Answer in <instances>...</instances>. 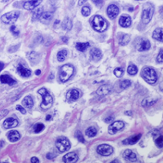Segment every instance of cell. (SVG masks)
<instances>
[{"label": "cell", "mask_w": 163, "mask_h": 163, "mask_svg": "<svg viewBox=\"0 0 163 163\" xmlns=\"http://www.w3.org/2000/svg\"><path fill=\"white\" fill-rule=\"evenodd\" d=\"M38 94H40L42 95V97H43V101H42V103L40 104V108L43 110L46 111V110L49 109L52 106V104H53V98L50 95V93L47 91V89L44 87L39 89L38 91Z\"/></svg>", "instance_id": "obj_1"}, {"label": "cell", "mask_w": 163, "mask_h": 163, "mask_svg": "<svg viewBox=\"0 0 163 163\" xmlns=\"http://www.w3.org/2000/svg\"><path fill=\"white\" fill-rule=\"evenodd\" d=\"M141 76L149 84H155L158 78L156 71L151 67H144L141 71Z\"/></svg>", "instance_id": "obj_2"}, {"label": "cell", "mask_w": 163, "mask_h": 163, "mask_svg": "<svg viewBox=\"0 0 163 163\" xmlns=\"http://www.w3.org/2000/svg\"><path fill=\"white\" fill-rule=\"evenodd\" d=\"M153 12L154 8L151 2H145L144 4V7H143V11H142V23L144 24V25L149 24L152 20V18H153Z\"/></svg>", "instance_id": "obj_3"}, {"label": "cell", "mask_w": 163, "mask_h": 163, "mask_svg": "<svg viewBox=\"0 0 163 163\" xmlns=\"http://www.w3.org/2000/svg\"><path fill=\"white\" fill-rule=\"evenodd\" d=\"M73 73H74V67L72 64H64L60 69V80L61 81L62 83H66L73 75Z\"/></svg>", "instance_id": "obj_4"}, {"label": "cell", "mask_w": 163, "mask_h": 163, "mask_svg": "<svg viewBox=\"0 0 163 163\" xmlns=\"http://www.w3.org/2000/svg\"><path fill=\"white\" fill-rule=\"evenodd\" d=\"M91 25H92V28L95 30L99 32V33H102L108 29L109 25H108L106 20L104 19L103 17L99 16V15H97V16H95L94 18H93Z\"/></svg>", "instance_id": "obj_5"}, {"label": "cell", "mask_w": 163, "mask_h": 163, "mask_svg": "<svg viewBox=\"0 0 163 163\" xmlns=\"http://www.w3.org/2000/svg\"><path fill=\"white\" fill-rule=\"evenodd\" d=\"M20 17L19 11H12V12L5 13L1 17V21L5 24H13L17 21Z\"/></svg>", "instance_id": "obj_6"}, {"label": "cell", "mask_w": 163, "mask_h": 163, "mask_svg": "<svg viewBox=\"0 0 163 163\" xmlns=\"http://www.w3.org/2000/svg\"><path fill=\"white\" fill-rule=\"evenodd\" d=\"M56 146L60 153H64L70 149L71 144L69 140L65 137L58 138L56 141Z\"/></svg>", "instance_id": "obj_7"}, {"label": "cell", "mask_w": 163, "mask_h": 163, "mask_svg": "<svg viewBox=\"0 0 163 163\" xmlns=\"http://www.w3.org/2000/svg\"><path fill=\"white\" fill-rule=\"evenodd\" d=\"M97 153L102 156H110L114 153V149L113 147L109 145V144H101L97 147Z\"/></svg>", "instance_id": "obj_8"}, {"label": "cell", "mask_w": 163, "mask_h": 163, "mask_svg": "<svg viewBox=\"0 0 163 163\" xmlns=\"http://www.w3.org/2000/svg\"><path fill=\"white\" fill-rule=\"evenodd\" d=\"M124 122L122 121H116L112 123L109 127V133L110 135H115L118 131H120L124 128Z\"/></svg>", "instance_id": "obj_9"}, {"label": "cell", "mask_w": 163, "mask_h": 163, "mask_svg": "<svg viewBox=\"0 0 163 163\" xmlns=\"http://www.w3.org/2000/svg\"><path fill=\"white\" fill-rule=\"evenodd\" d=\"M119 14V8L116 4H110L107 8V15L110 19H115Z\"/></svg>", "instance_id": "obj_10"}, {"label": "cell", "mask_w": 163, "mask_h": 163, "mask_svg": "<svg viewBox=\"0 0 163 163\" xmlns=\"http://www.w3.org/2000/svg\"><path fill=\"white\" fill-rule=\"evenodd\" d=\"M112 91H113V86L110 84H105L98 88V90L96 91V94L99 96H104L111 93Z\"/></svg>", "instance_id": "obj_11"}, {"label": "cell", "mask_w": 163, "mask_h": 163, "mask_svg": "<svg viewBox=\"0 0 163 163\" xmlns=\"http://www.w3.org/2000/svg\"><path fill=\"white\" fill-rule=\"evenodd\" d=\"M151 47V44L149 43V40H147L145 38H141L136 44V48L140 52H144L149 50Z\"/></svg>", "instance_id": "obj_12"}, {"label": "cell", "mask_w": 163, "mask_h": 163, "mask_svg": "<svg viewBox=\"0 0 163 163\" xmlns=\"http://www.w3.org/2000/svg\"><path fill=\"white\" fill-rule=\"evenodd\" d=\"M79 97H80V92L77 89H70L66 94V99L69 102L75 101Z\"/></svg>", "instance_id": "obj_13"}, {"label": "cell", "mask_w": 163, "mask_h": 163, "mask_svg": "<svg viewBox=\"0 0 163 163\" xmlns=\"http://www.w3.org/2000/svg\"><path fill=\"white\" fill-rule=\"evenodd\" d=\"M18 124H19V122H18V120H17V119H16V118H9L6 119V120L3 122L2 126H3L5 129H10V128L17 127Z\"/></svg>", "instance_id": "obj_14"}, {"label": "cell", "mask_w": 163, "mask_h": 163, "mask_svg": "<svg viewBox=\"0 0 163 163\" xmlns=\"http://www.w3.org/2000/svg\"><path fill=\"white\" fill-rule=\"evenodd\" d=\"M123 157L126 161H130V162H134L137 160V157L136 154L130 149H126L123 153Z\"/></svg>", "instance_id": "obj_15"}, {"label": "cell", "mask_w": 163, "mask_h": 163, "mask_svg": "<svg viewBox=\"0 0 163 163\" xmlns=\"http://www.w3.org/2000/svg\"><path fill=\"white\" fill-rule=\"evenodd\" d=\"M78 160V156L75 153H69L64 155L63 157V161L64 163H74L77 162Z\"/></svg>", "instance_id": "obj_16"}, {"label": "cell", "mask_w": 163, "mask_h": 163, "mask_svg": "<svg viewBox=\"0 0 163 163\" xmlns=\"http://www.w3.org/2000/svg\"><path fill=\"white\" fill-rule=\"evenodd\" d=\"M118 39L119 45L121 46H126V44L130 43V37L126 33H119L118 34Z\"/></svg>", "instance_id": "obj_17"}, {"label": "cell", "mask_w": 163, "mask_h": 163, "mask_svg": "<svg viewBox=\"0 0 163 163\" xmlns=\"http://www.w3.org/2000/svg\"><path fill=\"white\" fill-rule=\"evenodd\" d=\"M41 2H42V1H38V0H37V1H26V2H24L23 7L25 10L30 11V10L35 9Z\"/></svg>", "instance_id": "obj_18"}, {"label": "cell", "mask_w": 163, "mask_h": 163, "mask_svg": "<svg viewBox=\"0 0 163 163\" xmlns=\"http://www.w3.org/2000/svg\"><path fill=\"white\" fill-rule=\"evenodd\" d=\"M119 25L123 28H127L131 25V18L129 16L122 15L119 19Z\"/></svg>", "instance_id": "obj_19"}, {"label": "cell", "mask_w": 163, "mask_h": 163, "mask_svg": "<svg viewBox=\"0 0 163 163\" xmlns=\"http://www.w3.org/2000/svg\"><path fill=\"white\" fill-rule=\"evenodd\" d=\"M0 82L4 84H7V85H15L17 83V81L13 79L12 77H10L7 74H2L0 76Z\"/></svg>", "instance_id": "obj_20"}, {"label": "cell", "mask_w": 163, "mask_h": 163, "mask_svg": "<svg viewBox=\"0 0 163 163\" xmlns=\"http://www.w3.org/2000/svg\"><path fill=\"white\" fill-rule=\"evenodd\" d=\"M17 73L24 78H29L31 75V71L22 64H19L17 67Z\"/></svg>", "instance_id": "obj_21"}, {"label": "cell", "mask_w": 163, "mask_h": 163, "mask_svg": "<svg viewBox=\"0 0 163 163\" xmlns=\"http://www.w3.org/2000/svg\"><path fill=\"white\" fill-rule=\"evenodd\" d=\"M140 138H141V134H138V135H134V136H130V137L126 139L125 140H123L122 144L133 145V144H136V143L140 140Z\"/></svg>", "instance_id": "obj_22"}, {"label": "cell", "mask_w": 163, "mask_h": 163, "mask_svg": "<svg viewBox=\"0 0 163 163\" xmlns=\"http://www.w3.org/2000/svg\"><path fill=\"white\" fill-rule=\"evenodd\" d=\"M90 54L94 61H99V60L102 58L101 51L98 48H93V49L91 50Z\"/></svg>", "instance_id": "obj_23"}, {"label": "cell", "mask_w": 163, "mask_h": 163, "mask_svg": "<svg viewBox=\"0 0 163 163\" xmlns=\"http://www.w3.org/2000/svg\"><path fill=\"white\" fill-rule=\"evenodd\" d=\"M28 59L33 64H38L40 60V56L38 53L35 52H31L28 53Z\"/></svg>", "instance_id": "obj_24"}, {"label": "cell", "mask_w": 163, "mask_h": 163, "mask_svg": "<svg viewBox=\"0 0 163 163\" xmlns=\"http://www.w3.org/2000/svg\"><path fill=\"white\" fill-rule=\"evenodd\" d=\"M7 138L11 142H17L21 139V135L17 130H11L7 133Z\"/></svg>", "instance_id": "obj_25"}, {"label": "cell", "mask_w": 163, "mask_h": 163, "mask_svg": "<svg viewBox=\"0 0 163 163\" xmlns=\"http://www.w3.org/2000/svg\"><path fill=\"white\" fill-rule=\"evenodd\" d=\"M43 13V7H37V8H35L33 12V15H32V21H36L40 20Z\"/></svg>", "instance_id": "obj_26"}, {"label": "cell", "mask_w": 163, "mask_h": 163, "mask_svg": "<svg viewBox=\"0 0 163 163\" xmlns=\"http://www.w3.org/2000/svg\"><path fill=\"white\" fill-rule=\"evenodd\" d=\"M52 17H53V15H52V12H43L40 18V21L42 23L47 25V24H49V22H51V21L52 20Z\"/></svg>", "instance_id": "obj_27"}, {"label": "cell", "mask_w": 163, "mask_h": 163, "mask_svg": "<svg viewBox=\"0 0 163 163\" xmlns=\"http://www.w3.org/2000/svg\"><path fill=\"white\" fill-rule=\"evenodd\" d=\"M22 104L25 108H27V109H31L33 108V98L30 96V95H27L23 99V101H22Z\"/></svg>", "instance_id": "obj_28"}, {"label": "cell", "mask_w": 163, "mask_h": 163, "mask_svg": "<svg viewBox=\"0 0 163 163\" xmlns=\"http://www.w3.org/2000/svg\"><path fill=\"white\" fill-rule=\"evenodd\" d=\"M153 38L157 41L162 42L163 40V31L161 28H157L153 33Z\"/></svg>", "instance_id": "obj_29"}, {"label": "cell", "mask_w": 163, "mask_h": 163, "mask_svg": "<svg viewBox=\"0 0 163 163\" xmlns=\"http://www.w3.org/2000/svg\"><path fill=\"white\" fill-rule=\"evenodd\" d=\"M72 27H73L72 21H71L69 18L66 17V18L63 21V22H62V28L65 29V30H70Z\"/></svg>", "instance_id": "obj_30"}, {"label": "cell", "mask_w": 163, "mask_h": 163, "mask_svg": "<svg viewBox=\"0 0 163 163\" xmlns=\"http://www.w3.org/2000/svg\"><path fill=\"white\" fill-rule=\"evenodd\" d=\"M90 43H76V48L79 52H85L86 50L89 47Z\"/></svg>", "instance_id": "obj_31"}, {"label": "cell", "mask_w": 163, "mask_h": 163, "mask_svg": "<svg viewBox=\"0 0 163 163\" xmlns=\"http://www.w3.org/2000/svg\"><path fill=\"white\" fill-rule=\"evenodd\" d=\"M67 54H68V52H67L66 50H61V51H60V52L57 53V60H58V61H64V60L66 59Z\"/></svg>", "instance_id": "obj_32"}, {"label": "cell", "mask_w": 163, "mask_h": 163, "mask_svg": "<svg viewBox=\"0 0 163 163\" xmlns=\"http://www.w3.org/2000/svg\"><path fill=\"white\" fill-rule=\"evenodd\" d=\"M85 133H86V135H87V136H88V137H90V138H92L96 135L97 130L94 127V126H91V127H88V129L86 130Z\"/></svg>", "instance_id": "obj_33"}, {"label": "cell", "mask_w": 163, "mask_h": 163, "mask_svg": "<svg viewBox=\"0 0 163 163\" xmlns=\"http://www.w3.org/2000/svg\"><path fill=\"white\" fill-rule=\"evenodd\" d=\"M127 73L130 75H135L138 73L137 67L135 66V64H130L127 68Z\"/></svg>", "instance_id": "obj_34"}, {"label": "cell", "mask_w": 163, "mask_h": 163, "mask_svg": "<svg viewBox=\"0 0 163 163\" xmlns=\"http://www.w3.org/2000/svg\"><path fill=\"white\" fill-rule=\"evenodd\" d=\"M130 85H131V82L130 80H123L119 83V87L122 90H124L126 88L129 87Z\"/></svg>", "instance_id": "obj_35"}, {"label": "cell", "mask_w": 163, "mask_h": 163, "mask_svg": "<svg viewBox=\"0 0 163 163\" xmlns=\"http://www.w3.org/2000/svg\"><path fill=\"white\" fill-rule=\"evenodd\" d=\"M155 103H156V100H153V99H144V101L142 102V106L144 107L152 106V105L155 104Z\"/></svg>", "instance_id": "obj_36"}, {"label": "cell", "mask_w": 163, "mask_h": 163, "mask_svg": "<svg viewBox=\"0 0 163 163\" xmlns=\"http://www.w3.org/2000/svg\"><path fill=\"white\" fill-rule=\"evenodd\" d=\"M43 129H44V125L43 123H37L34 126V132L35 133H40Z\"/></svg>", "instance_id": "obj_37"}, {"label": "cell", "mask_w": 163, "mask_h": 163, "mask_svg": "<svg viewBox=\"0 0 163 163\" xmlns=\"http://www.w3.org/2000/svg\"><path fill=\"white\" fill-rule=\"evenodd\" d=\"M114 73L117 78H121V77L123 75V73H124V70H123V69H122V68H119V67H118V68H116V69H114Z\"/></svg>", "instance_id": "obj_38"}, {"label": "cell", "mask_w": 163, "mask_h": 163, "mask_svg": "<svg viewBox=\"0 0 163 163\" xmlns=\"http://www.w3.org/2000/svg\"><path fill=\"white\" fill-rule=\"evenodd\" d=\"M82 14L84 17H88L89 15L91 14V8L87 6H86V7H83L82 8Z\"/></svg>", "instance_id": "obj_39"}, {"label": "cell", "mask_w": 163, "mask_h": 163, "mask_svg": "<svg viewBox=\"0 0 163 163\" xmlns=\"http://www.w3.org/2000/svg\"><path fill=\"white\" fill-rule=\"evenodd\" d=\"M162 135H158V137L157 138L156 140H155V144H156V145L158 148H160V149H161L162 148Z\"/></svg>", "instance_id": "obj_40"}, {"label": "cell", "mask_w": 163, "mask_h": 163, "mask_svg": "<svg viewBox=\"0 0 163 163\" xmlns=\"http://www.w3.org/2000/svg\"><path fill=\"white\" fill-rule=\"evenodd\" d=\"M75 136H76V138L78 139V140L79 142H82V143H84V142H85V140H84V137H83V135H82V133H81L80 131H79V130H78V131L76 132Z\"/></svg>", "instance_id": "obj_41"}, {"label": "cell", "mask_w": 163, "mask_h": 163, "mask_svg": "<svg viewBox=\"0 0 163 163\" xmlns=\"http://www.w3.org/2000/svg\"><path fill=\"white\" fill-rule=\"evenodd\" d=\"M10 31L12 32V33L13 34V35L15 36H18L19 35L20 33V31L17 29V26L15 25H12V27H11V29H10Z\"/></svg>", "instance_id": "obj_42"}, {"label": "cell", "mask_w": 163, "mask_h": 163, "mask_svg": "<svg viewBox=\"0 0 163 163\" xmlns=\"http://www.w3.org/2000/svg\"><path fill=\"white\" fill-rule=\"evenodd\" d=\"M162 53H163V51H162V49H161V51H160V52H159L158 56H157V61L158 62V63H162V61H163Z\"/></svg>", "instance_id": "obj_43"}, {"label": "cell", "mask_w": 163, "mask_h": 163, "mask_svg": "<svg viewBox=\"0 0 163 163\" xmlns=\"http://www.w3.org/2000/svg\"><path fill=\"white\" fill-rule=\"evenodd\" d=\"M16 109H17V110H19L22 114H26V110L24 109L23 107L21 106V105H17Z\"/></svg>", "instance_id": "obj_44"}, {"label": "cell", "mask_w": 163, "mask_h": 163, "mask_svg": "<svg viewBox=\"0 0 163 163\" xmlns=\"http://www.w3.org/2000/svg\"><path fill=\"white\" fill-rule=\"evenodd\" d=\"M7 114H8V110H6V109L0 112V120H1L2 118H4L5 116H7Z\"/></svg>", "instance_id": "obj_45"}, {"label": "cell", "mask_w": 163, "mask_h": 163, "mask_svg": "<svg viewBox=\"0 0 163 163\" xmlns=\"http://www.w3.org/2000/svg\"><path fill=\"white\" fill-rule=\"evenodd\" d=\"M93 2H94L95 4L96 5L97 7H101L102 6H103V3H104L103 1H93Z\"/></svg>", "instance_id": "obj_46"}, {"label": "cell", "mask_w": 163, "mask_h": 163, "mask_svg": "<svg viewBox=\"0 0 163 163\" xmlns=\"http://www.w3.org/2000/svg\"><path fill=\"white\" fill-rule=\"evenodd\" d=\"M31 162L32 163H39V160H38L37 157H32V158H31Z\"/></svg>", "instance_id": "obj_47"}, {"label": "cell", "mask_w": 163, "mask_h": 163, "mask_svg": "<svg viewBox=\"0 0 163 163\" xmlns=\"http://www.w3.org/2000/svg\"><path fill=\"white\" fill-rule=\"evenodd\" d=\"M112 121H114L113 117H109V118H105V122H111Z\"/></svg>", "instance_id": "obj_48"}, {"label": "cell", "mask_w": 163, "mask_h": 163, "mask_svg": "<svg viewBox=\"0 0 163 163\" xmlns=\"http://www.w3.org/2000/svg\"><path fill=\"white\" fill-rule=\"evenodd\" d=\"M3 68H4V64L2 62H0V71H2Z\"/></svg>", "instance_id": "obj_49"}, {"label": "cell", "mask_w": 163, "mask_h": 163, "mask_svg": "<svg viewBox=\"0 0 163 163\" xmlns=\"http://www.w3.org/2000/svg\"><path fill=\"white\" fill-rule=\"evenodd\" d=\"M40 73H41V71L39 70V69H38V70H37L35 72V74H36V75H38V76L40 75Z\"/></svg>", "instance_id": "obj_50"}, {"label": "cell", "mask_w": 163, "mask_h": 163, "mask_svg": "<svg viewBox=\"0 0 163 163\" xmlns=\"http://www.w3.org/2000/svg\"><path fill=\"white\" fill-rule=\"evenodd\" d=\"M51 118H52V116H51V115H47V116L46 117V120L48 121V120H50Z\"/></svg>", "instance_id": "obj_51"}, {"label": "cell", "mask_w": 163, "mask_h": 163, "mask_svg": "<svg viewBox=\"0 0 163 163\" xmlns=\"http://www.w3.org/2000/svg\"><path fill=\"white\" fill-rule=\"evenodd\" d=\"M86 1H79V4H83V2H85Z\"/></svg>", "instance_id": "obj_52"}, {"label": "cell", "mask_w": 163, "mask_h": 163, "mask_svg": "<svg viewBox=\"0 0 163 163\" xmlns=\"http://www.w3.org/2000/svg\"><path fill=\"white\" fill-rule=\"evenodd\" d=\"M62 39L64 41V43H67V38H63Z\"/></svg>", "instance_id": "obj_53"}]
</instances>
